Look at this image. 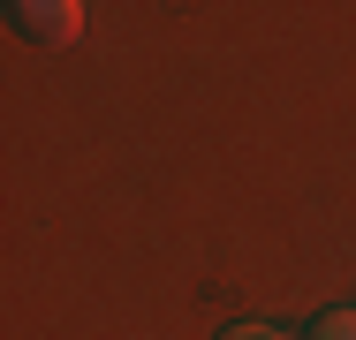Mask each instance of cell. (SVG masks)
<instances>
[{
	"instance_id": "7a4b0ae2",
	"label": "cell",
	"mask_w": 356,
	"mask_h": 340,
	"mask_svg": "<svg viewBox=\"0 0 356 340\" xmlns=\"http://www.w3.org/2000/svg\"><path fill=\"white\" fill-rule=\"evenodd\" d=\"M311 340H356V310H326V318L311 325Z\"/></svg>"
},
{
	"instance_id": "3957f363",
	"label": "cell",
	"mask_w": 356,
	"mask_h": 340,
	"mask_svg": "<svg viewBox=\"0 0 356 340\" xmlns=\"http://www.w3.org/2000/svg\"><path fill=\"white\" fill-rule=\"evenodd\" d=\"M227 340H288V333H281V325H258V318H250V325H235Z\"/></svg>"
},
{
	"instance_id": "6da1fadb",
	"label": "cell",
	"mask_w": 356,
	"mask_h": 340,
	"mask_svg": "<svg viewBox=\"0 0 356 340\" xmlns=\"http://www.w3.org/2000/svg\"><path fill=\"white\" fill-rule=\"evenodd\" d=\"M8 15H15V31L38 38V46H69L76 31H83V8H76V0H15Z\"/></svg>"
}]
</instances>
